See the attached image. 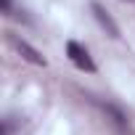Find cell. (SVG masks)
Returning <instances> with one entry per match:
<instances>
[{
    "mask_svg": "<svg viewBox=\"0 0 135 135\" xmlns=\"http://www.w3.org/2000/svg\"><path fill=\"white\" fill-rule=\"evenodd\" d=\"M66 56H69V61L77 66V69H82V72H95V61L90 58V53H88L80 42H74V40L66 42Z\"/></svg>",
    "mask_w": 135,
    "mask_h": 135,
    "instance_id": "obj_1",
    "label": "cell"
},
{
    "mask_svg": "<svg viewBox=\"0 0 135 135\" xmlns=\"http://www.w3.org/2000/svg\"><path fill=\"white\" fill-rule=\"evenodd\" d=\"M95 103L101 106V111L109 117V122H111V124H114L119 132H127V130H130V124H127V117H124V111H122V109H117L114 103H101V101H95Z\"/></svg>",
    "mask_w": 135,
    "mask_h": 135,
    "instance_id": "obj_2",
    "label": "cell"
},
{
    "mask_svg": "<svg viewBox=\"0 0 135 135\" xmlns=\"http://www.w3.org/2000/svg\"><path fill=\"white\" fill-rule=\"evenodd\" d=\"M13 45H16V50L21 53V58H24V61H29V64H35V66H45V64H48V61H45V58H42V56H40V53L27 42V40L13 37Z\"/></svg>",
    "mask_w": 135,
    "mask_h": 135,
    "instance_id": "obj_3",
    "label": "cell"
},
{
    "mask_svg": "<svg viewBox=\"0 0 135 135\" xmlns=\"http://www.w3.org/2000/svg\"><path fill=\"white\" fill-rule=\"evenodd\" d=\"M93 16H95V19H98V24L109 32V37H119V27H117V24H114V19L103 11V6H101V3H93Z\"/></svg>",
    "mask_w": 135,
    "mask_h": 135,
    "instance_id": "obj_4",
    "label": "cell"
},
{
    "mask_svg": "<svg viewBox=\"0 0 135 135\" xmlns=\"http://www.w3.org/2000/svg\"><path fill=\"white\" fill-rule=\"evenodd\" d=\"M0 8H3V13H11V0H0Z\"/></svg>",
    "mask_w": 135,
    "mask_h": 135,
    "instance_id": "obj_5",
    "label": "cell"
}]
</instances>
